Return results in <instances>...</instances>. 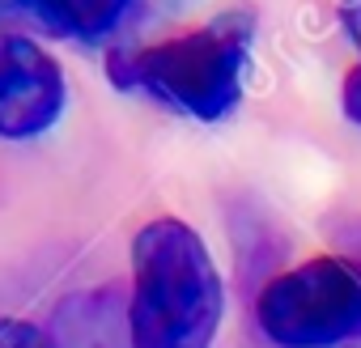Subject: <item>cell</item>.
Wrapping results in <instances>:
<instances>
[{"label": "cell", "instance_id": "8", "mask_svg": "<svg viewBox=\"0 0 361 348\" xmlns=\"http://www.w3.org/2000/svg\"><path fill=\"white\" fill-rule=\"evenodd\" d=\"M336 13H340L344 35H348V39H353V47L361 51V0H336ZM340 106H344V115L361 128V60H357V64H353V73L344 77Z\"/></svg>", "mask_w": 361, "mask_h": 348}, {"label": "cell", "instance_id": "7", "mask_svg": "<svg viewBox=\"0 0 361 348\" xmlns=\"http://www.w3.org/2000/svg\"><path fill=\"white\" fill-rule=\"evenodd\" d=\"M0 26H26L43 35H68L56 0H0Z\"/></svg>", "mask_w": 361, "mask_h": 348}, {"label": "cell", "instance_id": "1", "mask_svg": "<svg viewBox=\"0 0 361 348\" xmlns=\"http://www.w3.org/2000/svg\"><path fill=\"white\" fill-rule=\"evenodd\" d=\"M221 272L204 238L178 217H157L132 238V348H213L221 327Z\"/></svg>", "mask_w": 361, "mask_h": 348}, {"label": "cell", "instance_id": "2", "mask_svg": "<svg viewBox=\"0 0 361 348\" xmlns=\"http://www.w3.org/2000/svg\"><path fill=\"white\" fill-rule=\"evenodd\" d=\"M251 39H255V18L247 9H234L200 30L132 51L123 60L119 81L153 94L157 102L192 119L213 123L226 119L243 98Z\"/></svg>", "mask_w": 361, "mask_h": 348}, {"label": "cell", "instance_id": "5", "mask_svg": "<svg viewBox=\"0 0 361 348\" xmlns=\"http://www.w3.org/2000/svg\"><path fill=\"white\" fill-rule=\"evenodd\" d=\"M56 344L60 348H132L128 340V306L115 289L77 293L56 310Z\"/></svg>", "mask_w": 361, "mask_h": 348}, {"label": "cell", "instance_id": "9", "mask_svg": "<svg viewBox=\"0 0 361 348\" xmlns=\"http://www.w3.org/2000/svg\"><path fill=\"white\" fill-rule=\"evenodd\" d=\"M0 348H60L56 335L39 323H26V318H5L0 314Z\"/></svg>", "mask_w": 361, "mask_h": 348}, {"label": "cell", "instance_id": "3", "mask_svg": "<svg viewBox=\"0 0 361 348\" xmlns=\"http://www.w3.org/2000/svg\"><path fill=\"white\" fill-rule=\"evenodd\" d=\"M259 331L276 348H336L361 340V259L314 255L259 289Z\"/></svg>", "mask_w": 361, "mask_h": 348}, {"label": "cell", "instance_id": "4", "mask_svg": "<svg viewBox=\"0 0 361 348\" xmlns=\"http://www.w3.org/2000/svg\"><path fill=\"white\" fill-rule=\"evenodd\" d=\"M68 81L26 35H0V140H35L64 115Z\"/></svg>", "mask_w": 361, "mask_h": 348}, {"label": "cell", "instance_id": "6", "mask_svg": "<svg viewBox=\"0 0 361 348\" xmlns=\"http://www.w3.org/2000/svg\"><path fill=\"white\" fill-rule=\"evenodd\" d=\"M56 5H60V13L68 22V35L102 39L128 18V9L136 5V0H56Z\"/></svg>", "mask_w": 361, "mask_h": 348}]
</instances>
